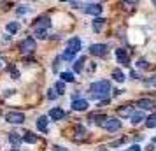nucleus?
Here are the masks:
<instances>
[{
  "label": "nucleus",
  "mask_w": 156,
  "mask_h": 151,
  "mask_svg": "<svg viewBox=\"0 0 156 151\" xmlns=\"http://www.w3.org/2000/svg\"><path fill=\"white\" fill-rule=\"evenodd\" d=\"M56 97H58V93H55V90H49V92H48V99H49V100H55Z\"/></svg>",
  "instance_id": "7c9ffc66"
},
{
  "label": "nucleus",
  "mask_w": 156,
  "mask_h": 151,
  "mask_svg": "<svg viewBox=\"0 0 156 151\" xmlns=\"http://www.w3.org/2000/svg\"><path fill=\"white\" fill-rule=\"evenodd\" d=\"M60 77H62L63 83H74V81H76V77H74V74H72V72H62V74H60Z\"/></svg>",
  "instance_id": "aec40b11"
},
{
  "label": "nucleus",
  "mask_w": 156,
  "mask_h": 151,
  "mask_svg": "<svg viewBox=\"0 0 156 151\" xmlns=\"http://www.w3.org/2000/svg\"><path fill=\"white\" fill-rule=\"evenodd\" d=\"M151 144H153V146H156V137H153V141H151Z\"/></svg>",
  "instance_id": "e433bc0d"
},
{
  "label": "nucleus",
  "mask_w": 156,
  "mask_h": 151,
  "mask_svg": "<svg viewBox=\"0 0 156 151\" xmlns=\"http://www.w3.org/2000/svg\"><path fill=\"white\" fill-rule=\"evenodd\" d=\"M5 28H7V32H11V34H16V32L20 30V23H18V21L7 23V27H5Z\"/></svg>",
  "instance_id": "b1692460"
},
{
  "label": "nucleus",
  "mask_w": 156,
  "mask_h": 151,
  "mask_svg": "<svg viewBox=\"0 0 156 151\" xmlns=\"http://www.w3.org/2000/svg\"><path fill=\"white\" fill-rule=\"evenodd\" d=\"M91 92H90V95H91V99H95V100H109V95H111V81H97V83H93L91 88H90Z\"/></svg>",
  "instance_id": "f257e3e1"
},
{
  "label": "nucleus",
  "mask_w": 156,
  "mask_h": 151,
  "mask_svg": "<svg viewBox=\"0 0 156 151\" xmlns=\"http://www.w3.org/2000/svg\"><path fill=\"white\" fill-rule=\"evenodd\" d=\"M104 25H105V20H104V18H95V20H93V30H95V32H102Z\"/></svg>",
  "instance_id": "f3484780"
},
{
  "label": "nucleus",
  "mask_w": 156,
  "mask_h": 151,
  "mask_svg": "<svg viewBox=\"0 0 156 151\" xmlns=\"http://www.w3.org/2000/svg\"><path fill=\"white\" fill-rule=\"evenodd\" d=\"M102 11H104L102 4H88V5H84V13L86 14H91V16H95V18H97Z\"/></svg>",
  "instance_id": "0eeeda50"
},
{
  "label": "nucleus",
  "mask_w": 156,
  "mask_h": 151,
  "mask_svg": "<svg viewBox=\"0 0 156 151\" xmlns=\"http://www.w3.org/2000/svg\"><path fill=\"white\" fill-rule=\"evenodd\" d=\"M51 27V20L48 16H41L35 20V30H46Z\"/></svg>",
  "instance_id": "1a4fd4ad"
},
{
  "label": "nucleus",
  "mask_w": 156,
  "mask_h": 151,
  "mask_svg": "<svg viewBox=\"0 0 156 151\" xmlns=\"http://www.w3.org/2000/svg\"><path fill=\"white\" fill-rule=\"evenodd\" d=\"M35 37L37 39H46L48 34H46V30H35Z\"/></svg>",
  "instance_id": "bb28decb"
},
{
  "label": "nucleus",
  "mask_w": 156,
  "mask_h": 151,
  "mask_svg": "<svg viewBox=\"0 0 156 151\" xmlns=\"http://www.w3.org/2000/svg\"><path fill=\"white\" fill-rule=\"evenodd\" d=\"M2 67H4V60H2V58H0V69H2Z\"/></svg>",
  "instance_id": "4c0bfd02"
},
{
  "label": "nucleus",
  "mask_w": 156,
  "mask_h": 151,
  "mask_svg": "<svg viewBox=\"0 0 156 151\" xmlns=\"http://www.w3.org/2000/svg\"><path fill=\"white\" fill-rule=\"evenodd\" d=\"M55 88H56L58 95L65 93V84H63V81H58V83H55Z\"/></svg>",
  "instance_id": "393cba45"
},
{
  "label": "nucleus",
  "mask_w": 156,
  "mask_h": 151,
  "mask_svg": "<svg viewBox=\"0 0 156 151\" xmlns=\"http://www.w3.org/2000/svg\"><path fill=\"white\" fill-rule=\"evenodd\" d=\"M11 93H14V90H5V93H4V95H5V97H9Z\"/></svg>",
  "instance_id": "f704fd0d"
},
{
  "label": "nucleus",
  "mask_w": 156,
  "mask_h": 151,
  "mask_svg": "<svg viewBox=\"0 0 156 151\" xmlns=\"http://www.w3.org/2000/svg\"><path fill=\"white\" fill-rule=\"evenodd\" d=\"M132 77H133V79H139L140 76H139V74H137V72H135V70H132Z\"/></svg>",
  "instance_id": "72a5a7b5"
},
{
  "label": "nucleus",
  "mask_w": 156,
  "mask_h": 151,
  "mask_svg": "<svg viewBox=\"0 0 156 151\" xmlns=\"http://www.w3.org/2000/svg\"><path fill=\"white\" fill-rule=\"evenodd\" d=\"M137 67L139 69H147V62L144 58H140V60H137Z\"/></svg>",
  "instance_id": "c756f323"
},
{
  "label": "nucleus",
  "mask_w": 156,
  "mask_h": 151,
  "mask_svg": "<svg viewBox=\"0 0 156 151\" xmlns=\"http://www.w3.org/2000/svg\"><path fill=\"white\" fill-rule=\"evenodd\" d=\"M35 49H37V44H35V39L34 37H27L20 44V51H21L23 55H32Z\"/></svg>",
  "instance_id": "7ed1b4c3"
},
{
  "label": "nucleus",
  "mask_w": 156,
  "mask_h": 151,
  "mask_svg": "<svg viewBox=\"0 0 156 151\" xmlns=\"http://www.w3.org/2000/svg\"><path fill=\"white\" fill-rule=\"evenodd\" d=\"M12 151H18V149H12Z\"/></svg>",
  "instance_id": "ea45409f"
},
{
  "label": "nucleus",
  "mask_w": 156,
  "mask_h": 151,
  "mask_svg": "<svg viewBox=\"0 0 156 151\" xmlns=\"http://www.w3.org/2000/svg\"><path fill=\"white\" fill-rule=\"evenodd\" d=\"M72 109L74 111H86L88 109V100H84V99H74Z\"/></svg>",
  "instance_id": "9b49d317"
},
{
  "label": "nucleus",
  "mask_w": 156,
  "mask_h": 151,
  "mask_svg": "<svg viewBox=\"0 0 156 151\" xmlns=\"http://www.w3.org/2000/svg\"><path fill=\"white\" fill-rule=\"evenodd\" d=\"M70 5H72V7H79L81 4H79V2H70Z\"/></svg>",
  "instance_id": "c9c22d12"
},
{
  "label": "nucleus",
  "mask_w": 156,
  "mask_h": 151,
  "mask_svg": "<svg viewBox=\"0 0 156 151\" xmlns=\"http://www.w3.org/2000/svg\"><path fill=\"white\" fill-rule=\"evenodd\" d=\"M21 141H23V137H20L18 134H14V132H12V134L9 135V142L14 146V149L18 148V146H20V144H21Z\"/></svg>",
  "instance_id": "a211bd4d"
},
{
  "label": "nucleus",
  "mask_w": 156,
  "mask_h": 151,
  "mask_svg": "<svg viewBox=\"0 0 156 151\" xmlns=\"http://www.w3.org/2000/svg\"><path fill=\"white\" fill-rule=\"evenodd\" d=\"M53 151H69V149H65V148H62V146H55Z\"/></svg>",
  "instance_id": "473e14b6"
},
{
  "label": "nucleus",
  "mask_w": 156,
  "mask_h": 151,
  "mask_svg": "<svg viewBox=\"0 0 156 151\" xmlns=\"http://www.w3.org/2000/svg\"><path fill=\"white\" fill-rule=\"evenodd\" d=\"M102 128H105L107 132H118L121 128V121L118 118H111V116H105V120L100 123Z\"/></svg>",
  "instance_id": "f03ea898"
},
{
  "label": "nucleus",
  "mask_w": 156,
  "mask_h": 151,
  "mask_svg": "<svg viewBox=\"0 0 156 151\" xmlns=\"http://www.w3.org/2000/svg\"><path fill=\"white\" fill-rule=\"evenodd\" d=\"M116 58H118V62H119L121 65H125V67L130 65V56H128V53L123 49V48L116 49Z\"/></svg>",
  "instance_id": "6e6552de"
},
{
  "label": "nucleus",
  "mask_w": 156,
  "mask_h": 151,
  "mask_svg": "<svg viewBox=\"0 0 156 151\" xmlns=\"http://www.w3.org/2000/svg\"><path fill=\"white\" fill-rule=\"evenodd\" d=\"M86 135H88V132H86V128L83 127V125H76V141H81V139H86Z\"/></svg>",
  "instance_id": "4468645a"
},
{
  "label": "nucleus",
  "mask_w": 156,
  "mask_h": 151,
  "mask_svg": "<svg viewBox=\"0 0 156 151\" xmlns=\"http://www.w3.org/2000/svg\"><path fill=\"white\" fill-rule=\"evenodd\" d=\"M130 118H132V123H133V125H139V123H142L144 120H146V116H144V113H142V111H135Z\"/></svg>",
  "instance_id": "2eb2a0df"
},
{
  "label": "nucleus",
  "mask_w": 156,
  "mask_h": 151,
  "mask_svg": "<svg viewBox=\"0 0 156 151\" xmlns=\"http://www.w3.org/2000/svg\"><path fill=\"white\" fill-rule=\"evenodd\" d=\"M5 120L9 123H14V125H21L25 121V114L23 113H18V111H11V113H7Z\"/></svg>",
  "instance_id": "39448f33"
},
{
  "label": "nucleus",
  "mask_w": 156,
  "mask_h": 151,
  "mask_svg": "<svg viewBox=\"0 0 156 151\" xmlns=\"http://www.w3.org/2000/svg\"><path fill=\"white\" fill-rule=\"evenodd\" d=\"M37 128L41 130L42 134H48V132H49V120H48L46 116L37 118Z\"/></svg>",
  "instance_id": "9d476101"
},
{
  "label": "nucleus",
  "mask_w": 156,
  "mask_h": 151,
  "mask_svg": "<svg viewBox=\"0 0 156 151\" xmlns=\"http://www.w3.org/2000/svg\"><path fill=\"white\" fill-rule=\"evenodd\" d=\"M49 118H53L55 121H58V120H63L65 118V111L62 107H55L49 111Z\"/></svg>",
  "instance_id": "ddd939ff"
},
{
  "label": "nucleus",
  "mask_w": 156,
  "mask_h": 151,
  "mask_svg": "<svg viewBox=\"0 0 156 151\" xmlns=\"http://www.w3.org/2000/svg\"><path fill=\"white\" fill-rule=\"evenodd\" d=\"M9 70H11V76H12V79H20V72L14 69V65H11V69H9Z\"/></svg>",
  "instance_id": "cd10ccee"
},
{
  "label": "nucleus",
  "mask_w": 156,
  "mask_h": 151,
  "mask_svg": "<svg viewBox=\"0 0 156 151\" xmlns=\"http://www.w3.org/2000/svg\"><path fill=\"white\" fill-rule=\"evenodd\" d=\"M146 84H147V86H156V74L151 76L149 79H146Z\"/></svg>",
  "instance_id": "c85d7f7f"
},
{
  "label": "nucleus",
  "mask_w": 156,
  "mask_h": 151,
  "mask_svg": "<svg viewBox=\"0 0 156 151\" xmlns=\"http://www.w3.org/2000/svg\"><path fill=\"white\" fill-rule=\"evenodd\" d=\"M107 48L105 44H91L90 46V53H91L93 56H105L107 55Z\"/></svg>",
  "instance_id": "423d86ee"
},
{
  "label": "nucleus",
  "mask_w": 156,
  "mask_h": 151,
  "mask_svg": "<svg viewBox=\"0 0 156 151\" xmlns=\"http://www.w3.org/2000/svg\"><path fill=\"white\" fill-rule=\"evenodd\" d=\"M153 4H154V5H156V0H154V2H153Z\"/></svg>",
  "instance_id": "58836bf2"
},
{
  "label": "nucleus",
  "mask_w": 156,
  "mask_h": 151,
  "mask_svg": "<svg viewBox=\"0 0 156 151\" xmlns=\"http://www.w3.org/2000/svg\"><path fill=\"white\" fill-rule=\"evenodd\" d=\"M112 77H114V81H118V83H123V81H125V74H123L119 69H114V70H112Z\"/></svg>",
  "instance_id": "412c9836"
},
{
  "label": "nucleus",
  "mask_w": 156,
  "mask_h": 151,
  "mask_svg": "<svg viewBox=\"0 0 156 151\" xmlns=\"http://www.w3.org/2000/svg\"><path fill=\"white\" fill-rule=\"evenodd\" d=\"M128 151H142V149H140V146H139V144H133V146H130V148H128Z\"/></svg>",
  "instance_id": "2f4dec72"
},
{
  "label": "nucleus",
  "mask_w": 156,
  "mask_h": 151,
  "mask_svg": "<svg viewBox=\"0 0 156 151\" xmlns=\"http://www.w3.org/2000/svg\"><path fill=\"white\" fill-rule=\"evenodd\" d=\"M39 141V137L35 134H32V132H25V135H23V142H28V144H35Z\"/></svg>",
  "instance_id": "dca6fc26"
},
{
  "label": "nucleus",
  "mask_w": 156,
  "mask_h": 151,
  "mask_svg": "<svg viewBox=\"0 0 156 151\" xmlns=\"http://www.w3.org/2000/svg\"><path fill=\"white\" fill-rule=\"evenodd\" d=\"M119 114H121V116H132V114H133V107H132V106L119 107Z\"/></svg>",
  "instance_id": "5701e85b"
},
{
  "label": "nucleus",
  "mask_w": 156,
  "mask_h": 151,
  "mask_svg": "<svg viewBox=\"0 0 156 151\" xmlns=\"http://www.w3.org/2000/svg\"><path fill=\"white\" fill-rule=\"evenodd\" d=\"M137 106L140 109H154L156 107V102L153 99H140V100L137 102Z\"/></svg>",
  "instance_id": "f8f14e48"
},
{
  "label": "nucleus",
  "mask_w": 156,
  "mask_h": 151,
  "mask_svg": "<svg viewBox=\"0 0 156 151\" xmlns=\"http://www.w3.org/2000/svg\"><path fill=\"white\" fill-rule=\"evenodd\" d=\"M83 48V42H81V39L79 37H72L70 41L67 42V53H70V55H76V53H79V49Z\"/></svg>",
  "instance_id": "20e7f679"
},
{
  "label": "nucleus",
  "mask_w": 156,
  "mask_h": 151,
  "mask_svg": "<svg viewBox=\"0 0 156 151\" xmlns=\"http://www.w3.org/2000/svg\"><path fill=\"white\" fill-rule=\"evenodd\" d=\"M84 63H86V58L84 56H81L79 60H76V63H74V70L77 72H83V69H84Z\"/></svg>",
  "instance_id": "6ab92c4d"
},
{
  "label": "nucleus",
  "mask_w": 156,
  "mask_h": 151,
  "mask_svg": "<svg viewBox=\"0 0 156 151\" xmlns=\"http://www.w3.org/2000/svg\"><path fill=\"white\" fill-rule=\"evenodd\" d=\"M28 11H30V9H28V5H20V7H18V11H16V13H18V14H20V16H23V14H27Z\"/></svg>",
  "instance_id": "a878e982"
},
{
  "label": "nucleus",
  "mask_w": 156,
  "mask_h": 151,
  "mask_svg": "<svg viewBox=\"0 0 156 151\" xmlns=\"http://www.w3.org/2000/svg\"><path fill=\"white\" fill-rule=\"evenodd\" d=\"M146 127H147V128H154L156 127V113L151 114L149 118H146Z\"/></svg>",
  "instance_id": "4be33fe9"
}]
</instances>
